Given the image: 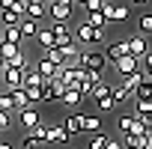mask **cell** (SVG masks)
I'll use <instances>...</instances> for the list:
<instances>
[{"mask_svg":"<svg viewBox=\"0 0 152 149\" xmlns=\"http://www.w3.org/2000/svg\"><path fill=\"white\" fill-rule=\"evenodd\" d=\"M75 39H78L81 45L96 48L99 42H104V39H107V33H104V30H99V27H93V24L84 18V21H78V27H75Z\"/></svg>","mask_w":152,"mask_h":149,"instance_id":"cell-1","label":"cell"},{"mask_svg":"<svg viewBox=\"0 0 152 149\" xmlns=\"http://www.w3.org/2000/svg\"><path fill=\"white\" fill-rule=\"evenodd\" d=\"M107 63H110L107 54L99 51V48H84V51H81V60H78V66H84L87 72H104Z\"/></svg>","mask_w":152,"mask_h":149,"instance_id":"cell-2","label":"cell"},{"mask_svg":"<svg viewBox=\"0 0 152 149\" xmlns=\"http://www.w3.org/2000/svg\"><path fill=\"white\" fill-rule=\"evenodd\" d=\"M0 69H3V87L6 90H21L24 87V72L21 69H12L9 63H0Z\"/></svg>","mask_w":152,"mask_h":149,"instance_id":"cell-3","label":"cell"},{"mask_svg":"<svg viewBox=\"0 0 152 149\" xmlns=\"http://www.w3.org/2000/svg\"><path fill=\"white\" fill-rule=\"evenodd\" d=\"M104 54H107V60L116 66L122 57H128V54H131V48H128V39H116V42H110V45L104 48Z\"/></svg>","mask_w":152,"mask_h":149,"instance_id":"cell-4","label":"cell"},{"mask_svg":"<svg viewBox=\"0 0 152 149\" xmlns=\"http://www.w3.org/2000/svg\"><path fill=\"white\" fill-rule=\"evenodd\" d=\"M24 87H27V90H45V87H48V78H45L36 66H30V69L24 72Z\"/></svg>","mask_w":152,"mask_h":149,"instance_id":"cell-5","label":"cell"},{"mask_svg":"<svg viewBox=\"0 0 152 149\" xmlns=\"http://www.w3.org/2000/svg\"><path fill=\"white\" fill-rule=\"evenodd\" d=\"M128 48H131V54H134V57H140V60H146V57L152 54V48H149L146 36H140V33L128 36Z\"/></svg>","mask_w":152,"mask_h":149,"instance_id":"cell-6","label":"cell"},{"mask_svg":"<svg viewBox=\"0 0 152 149\" xmlns=\"http://www.w3.org/2000/svg\"><path fill=\"white\" fill-rule=\"evenodd\" d=\"M15 116H18V122H21V128H24L27 134H30V131H33L36 125H42V119H39V110H36V107H27V110H18Z\"/></svg>","mask_w":152,"mask_h":149,"instance_id":"cell-7","label":"cell"},{"mask_svg":"<svg viewBox=\"0 0 152 149\" xmlns=\"http://www.w3.org/2000/svg\"><path fill=\"white\" fill-rule=\"evenodd\" d=\"M116 72L122 74V78H128V74H137V72H140V57H134V54L122 57V60L116 63Z\"/></svg>","mask_w":152,"mask_h":149,"instance_id":"cell-8","label":"cell"},{"mask_svg":"<svg viewBox=\"0 0 152 149\" xmlns=\"http://www.w3.org/2000/svg\"><path fill=\"white\" fill-rule=\"evenodd\" d=\"M36 45L42 48V54H45V51H54V48H57V36H54V30H51V27H42L39 36H36Z\"/></svg>","mask_w":152,"mask_h":149,"instance_id":"cell-9","label":"cell"},{"mask_svg":"<svg viewBox=\"0 0 152 149\" xmlns=\"http://www.w3.org/2000/svg\"><path fill=\"white\" fill-rule=\"evenodd\" d=\"M122 140H125V149H152V137L149 134H128Z\"/></svg>","mask_w":152,"mask_h":149,"instance_id":"cell-10","label":"cell"},{"mask_svg":"<svg viewBox=\"0 0 152 149\" xmlns=\"http://www.w3.org/2000/svg\"><path fill=\"white\" fill-rule=\"evenodd\" d=\"M72 140V134L66 131V125H51V134H48V143H54V146H66Z\"/></svg>","mask_w":152,"mask_h":149,"instance_id":"cell-11","label":"cell"},{"mask_svg":"<svg viewBox=\"0 0 152 149\" xmlns=\"http://www.w3.org/2000/svg\"><path fill=\"white\" fill-rule=\"evenodd\" d=\"M63 125H66L69 134H81V131H84V113H69V116L63 119Z\"/></svg>","mask_w":152,"mask_h":149,"instance_id":"cell-12","label":"cell"},{"mask_svg":"<svg viewBox=\"0 0 152 149\" xmlns=\"http://www.w3.org/2000/svg\"><path fill=\"white\" fill-rule=\"evenodd\" d=\"M72 12H75V6H69V3H54V6H51V21H69Z\"/></svg>","mask_w":152,"mask_h":149,"instance_id":"cell-13","label":"cell"},{"mask_svg":"<svg viewBox=\"0 0 152 149\" xmlns=\"http://www.w3.org/2000/svg\"><path fill=\"white\" fill-rule=\"evenodd\" d=\"M3 42H9V45H24L21 24H15V27H3Z\"/></svg>","mask_w":152,"mask_h":149,"instance_id":"cell-14","label":"cell"},{"mask_svg":"<svg viewBox=\"0 0 152 149\" xmlns=\"http://www.w3.org/2000/svg\"><path fill=\"white\" fill-rule=\"evenodd\" d=\"M9 93H12V99H15V107H18V110H27V107H33L27 87H21V90H9Z\"/></svg>","mask_w":152,"mask_h":149,"instance_id":"cell-15","label":"cell"},{"mask_svg":"<svg viewBox=\"0 0 152 149\" xmlns=\"http://www.w3.org/2000/svg\"><path fill=\"white\" fill-rule=\"evenodd\" d=\"M143 81H146V72H137V74H128V78H122V87L134 96V93L140 90V84H143Z\"/></svg>","mask_w":152,"mask_h":149,"instance_id":"cell-16","label":"cell"},{"mask_svg":"<svg viewBox=\"0 0 152 149\" xmlns=\"http://www.w3.org/2000/svg\"><path fill=\"white\" fill-rule=\"evenodd\" d=\"M134 21H137V33L140 36H152V12H140Z\"/></svg>","mask_w":152,"mask_h":149,"instance_id":"cell-17","label":"cell"},{"mask_svg":"<svg viewBox=\"0 0 152 149\" xmlns=\"http://www.w3.org/2000/svg\"><path fill=\"white\" fill-rule=\"evenodd\" d=\"M45 15H51V9H48L45 3H27V18H33V21H42Z\"/></svg>","mask_w":152,"mask_h":149,"instance_id":"cell-18","label":"cell"},{"mask_svg":"<svg viewBox=\"0 0 152 149\" xmlns=\"http://www.w3.org/2000/svg\"><path fill=\"white\" fill-rule=\"evenodd\" d=\"M0 113H18L15 99H12V93H9V90H3V93H0Z\"/></svg>","mask_w":152,"mask_h":149,"instance_id":"cell-19","label":"cell"},{"mask_svg":"<svg viewBox=\"0 0 152 149\" xmlns=\"http://www.w3.org/2000/svg\"><path fill=\"white\" fill-rule=\"evenodd\" d=\"M81 102H84V93H81L78 87H69V90H66V96H63V104H66V107H75V104H81Z\"/></svg>","mask_w":152,"mask_h":149,"instance_id":"cell-20","label":"cell"},{"mask_svg":"<svg viewBox=\"0 0 152 149\" xmlns=\"http://www.w3.org/2000/svg\"><path fill=\"white\" fill-rule=\"evenodd\" d=\"M99 128H102V116L84 113V131H87V134H99Z\"/></svg>","mask_w":152,"mask_h":149,"instance_id":"cell-21","label":"cell"},{"mask_svg":"<svg viewBox=\"0 0 152 149\" xmlns=\"http://www.w3.org/2000/svg\"><path fill=\"white\" fill-rule=\"evenodd\" d=\"M39 30H42V27H39L33 18H24V21H21V33H24V39H36Z\"/></svg>","mask_w":152,"mask_h":149,"instance_id":"cell-22","label":"cell"},{"mask_svg":"<svg viewBox=\"0 0 152 149\" xmlns=\"http://www.w3.org/2000/svg\"><path fill=\"white\" fill-rule=\"evenodd\" d=\"M131 125H134V113L116 116V128H119V134H122V137H128V134H131Z\"/></svg>","mask_w":152,"mask_h":149,"instance_id":"cell-23","label":"cell"},{"mask_svg":"<svg viewBox=\"0 0 152 149\" xmlns=\"http://www.w3.org/2000/svg\"><path fill=\"white\" fill-rule=\"evenodd\" d=\"M131 18V3H128V0H119V3H116V24H125Z\"/></svg>","mask_w":152,"mask_h":149,"instance_id":"cell-24","label":"cell"},{"mask_svg":"<svg viewBox=\"0 0 152 149\" xmlns=\"http://www.w3.org/2000/svg\"><path fill=\"white\" fill-rule=\"evenodd\" d=\"M87 21H90V24H93V27H99V30H104V27H107V24H110V21H107V15H104V12H90V15H87Z\"/></svg>","mask_w":152,"mask_h":149,"instance_id":"cell-25","label":"cell"},{"mask_svg":"<svg viewBox=\"0 0 152 149\" xmlns=\"http://www.w3.org/2000/svg\"><path fill=\"white\" fill-rule=\"evenodd\" d=\"M134 99H140V102H152V81H149V78L140 84V90L134 93Z\"/></svg>","mask_w":152,"mask_h":149,"instance_id":"cell-26","label":"cell"},{"mask_svg":"<svg viewBox=\"0 0 152 149\" xmlns=\"http://www.w3.org/2000/svg\"><path fill=\"white\" fill-rule=\"evenodd\" d=\"M131 102H134V116H152V102H140V99Z\"/></svg>","mask_w":152,"mask_h":149,"instance_id":"cell-27","label":"cell"},{"mask_svg":"<svg viewBox=\"0 0 152 149\" xmlns=\"http://www.w3.org/2000/svg\"><path fill=\"white\" fill-rule=\"evenodd\" d=\"M21 51V45H9V42H0V54H3V60H15Z\"/></svg>","mask_w":152,"mask_h":149,"instance_id":"cell-28","label":"cell"},{"mask_svg":"<svg viewBox=\"0 0 152 149\" xmlns=\"http://www.w3.org/2000/svg\"><path fill=\"white\" fill-rule=\"evenodd\" d=\"M87 149H107V134H93L90 137V143H87Z\"/></svg>","mask_w":152,"mask_h":149,"instance_id":"cell-29","label":"cell"},{"mask_svg":"<svg viewBox=\"0 0 152 149\" xmlns=\"http://www.w3.org/2000/svg\"><path fill=\"white\" fill-rule=\"evenodd\" d=\"M113 99H116V104H122V102H128V99H134V96H131L122 84H116V87H113Z\"/></svg>","mask_w":152,"mask_h":149,"instance_id":"cell-30","label":"cell"},{"mask_svg":"<svg viewBox=\"0 0 152 149\" xmlns=\"http://www.w3.org/2000/svg\"><path fill=\"white\" fill-rule=\"evenodd\" d=\"M42 143H45V140H39V137L27 134V137L21 140V146H18V149H42Z\"/></svg>","mask_w":152,"mask_h":149,"instance_id":"cell-31","label":"cell"},{"mask_svg":"<svg viewBox=\"0 0 152 149\" xmlns=\"http://www.w3.org/2000/svg\"><path fill=\"white\" fill-rule=\"evenodd\" d=\"M116 107H119V104H116V99H113V96H107V99H102V102H99V110H102V113H110V110H116Z\"/></svg>","mask_w":152,"mask_h":149,"instance_id":"cell-32","label":"cell"},{"mask_svg":"<svg viewBox=\"0 0 152 149\" xmlns=\"http://www.w3.org/2000/svg\"><path fill=\"white\" fill-rule=\"evenodd\" d=\"M30 134H33V137H39V140H48V134H51V125H45V122H42V125H36Z\"/></svg>","mask_w":152,"mask_h":149,"instance_id":"cell-33","label":"cell"},{"mask_svg":"<svg viewBox=\"0 0 152 149\" xmlns=\"http://www.w3.org/2000/svg\"><path fill=\"white\" fill-rule=\"evenodd\" d=\"M131 134H149V131H146V122H143L140 116H134V125H131Z\"/></svg>","mask_w":152,"mask_h":149,"instance_id":"cell-34","label":"cell"},{"mask_svg":"<svg viewBox=\"0 0 152 149\" xmlns=\"http://www.w3.org/2000/svg\"><path fill=\"white\" fill-rule=\"evenodd\" d=\"M12 116L15 113H0V131H9L12 128Z\"/></svg>","mask_w":152,"mask_h":149,"instance_id":"cell-35","label":"cell"},{"mask_svg":"<svg viewBox=\"0 0 152 149\" xmlns=\"http://www.w3.org/2000/svg\"><path fill=\"white\" fill-rule=\"evenodd\" d=\"M107 149H125V140H113V137H107Z\"/></svg>","mask_w":152,"mask_h":149,"instance_id":"cell-36","label":"cell"},{"mask_svg":"<svg viewBox=\"0 0 152 149\" xmlns=\"http://www.w3.org/2000/svg\"><path fill=\"white\" fill-rule=\"evenodd\" d=\"M128 3H131V6H146L149 0H128Z\"/></svg>","mask_w":152,"mask_h":149,"instance_id":"cell-37","label":"cell"},{"mask_svg":"<svg viewBox=\"0 0 152 149\" xmlns=\"http://www.w3.org/2000/svg\"><path fill=\"white\" fill-rule=\"evenodd\" d=\"M143 69H152V54H149V57L143 60Z\"/></svg>","mask_w":152,"mask_h":149,"instance_id":"cell-38","label":"cell"},{"mask_svg":"<svg viewBox=\"0 0 152 149\" xmlns=\"http://www.w3.org/2000/svg\"><path fill=\"white\" fill-rule=\"evenodd\" d=\"M87 3H90V0H75V6H81V9H84Z\"/></svg>","mask_w":152,"mask_h":149,"instance_id":"cell-39","label":"cell"},{"mask_svg":"<svg viewBox=\"0 0 152 149\" xmlns=\"http://www.w3.org/2000/svg\"><path fill=\"white\" fill-rule=\"evenodd\" d=\"M0 149H15V146H12V143H6V140H3V143H0Z\"/></svg>","mask_w":152,"mask_h":149,"instance_id":"cell-40","label":"cell"},{"mask_svg":"<svg viewBox=\"0 0 152 149\" xmlns=\"http://www.w3.org/2000/svg\"><path fill=\"white\" fill-rule=\"evenodd\" d=\"M57 3H69V6H75V0H57Z\"/></svg>","mask_w":152,"mask_h":149,"instance_id":"cell-41","label":"cell"},{"mask_svg":"<svg viewBox=\"0 0 152 149\" xmlns=\"http://www.w3.org/2000/svg\"><path fill=\"white\" fill-rule=\"evenodd\" d=\"M146 78H149V81H152V69H146Z\"/></svg>","mask_w":152,"mask_h":149,"instance_id":"cell-42","label":"cell"}]
</instances>
